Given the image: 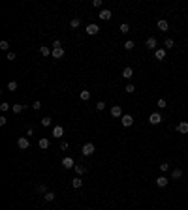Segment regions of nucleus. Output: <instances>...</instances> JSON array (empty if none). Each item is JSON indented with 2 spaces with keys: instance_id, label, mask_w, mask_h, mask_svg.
I'll use <instances>...</instances> for the list:
<instances>
[{
  "instance_id": "f257e3e1",
  "label": "nucleus",
  "mask_w": 188,
  "mask_h": 210,
  "mask_svg": "<svg viewBox=\"0 0 188 210\" xmlns=\"http://www.w3.org/2000/svg\"><path fill=\"white\" fill-rule=\"evenodd\" d=\"M51 56H53V58H57V60L64 56V49H62V43H60L58 39H57V41L53 43V53H51Z\"/></svg>"
},
{
  "instance_id": "f03ea898",
  "label": "nucleus",
  "mask_w": 188,
  "mask_h": 210,
  "mask_svg": "<svg viewBox=\"0 0 188 210\" xmlns=\"http://www.w3.org/2000/svg\"><path fill=\"white\" fill-rule=\"evenodd\" d=\"M17 146H19V150H28L30 148V141L27 137H19L17 139Z\"/></svg>"
},
{
  "instance_id": "7ed1b4c3",
  "label": "nucleus",
  "mask_w": 188,
  "mask_h": 210,
  "mask_svg": "<svg viewBox=\"0 0 188 210\" xmlns=\"http://www.w3.org/2000/svg\"><path fill=\"white\" fill-rule=\"evenodd\" d=\"M94 150H96V148H94V145H92V143H87V145H83L81 154H83V156H92Z\"/></svg>"
},
{
  "instance_id": "20e7f679",
  "label": "nucleus",
  "mask_w": 188,
  "mask_h": 210,
  "mask_svg": "<svg viewBox=\"0 0 188 210\" xmlns=\"http://www.w3.org/2000/svg\"><path fill=\"white\" fill-rule=\"evenodd\" d=\"M145 45H147V49H151V51H156L158 47V39L154 38V36H151V38H147V41H145Z\"/></svg>"
},
{
  "instance_id": "39448f33",
  "label": "nucleus",
  "mask_w": 188,
  "mask_h": 210,
  "mask_svg": "<svg viewBox=\"0 0 188 210\" xmlns=\"http://www.w3.org/2000/svg\"><path fill=\"white\" fill-rule=\"evenodd\" d=\"M122 107L121 105H113L111 107V116H115V118H122Z\"/></svg>"
},
{
  "instance_id": "423d86ee",
  "label": "nucleus",
  "mask_w": 188,
  "mask_h": 210,
  "mask_svg": "<svg viewBox=\"0 0 188 210\" xmlns=\"http://www.w3.org/2000/svg\"><path fill=\"white\" fill-rule=\"evenodd\" d=\"M98 32H100V27H98V25H94V23L87 25V34H88V36H96Z\"/></svg>"
},
{
  "instance_id": "0eeeda50",
  "label": "nucleus",
  "mask_w": 188,
  "mask_h": 210,
  "mask_svg": "<svg viewBox=\"0 0 188 210\" xmlns=\"http://www.w3.org/2000/svg\"><path fill=\"white\" fill-rule=\"evenodd\" d=\"M149 122H151L152 126H158V124L162 122V114H160V113H152V114L149 116Z\"/></svg>"
},
{
  "instance_id": "6e6552de",
  "label": "nucleus",
  "mask_w": 188,
  "mask_h": 210,
  "mask_svg": "<svg viewBox=\"0 0 188 210\" xmlns=\"http://www.w3.org/2000/svg\"><path fill=\"white\" fill-rule=\"evenodd\" d=\"M121 122H122V126H124V128H130V126L134 124V116H132V114H122Z\"/></svg>"
},
{
  "instance_id": "1a4fd4ad",
  "label": "nucleus",
  "mask_w": 188,
  "mask_h": 210,
  "mask_svg": "<svg viewBox=\"0 0 188 210\" xmlns=\"http://www.w3.org/2000/svg\"><path fill=\"white\" fill-rule=\"evenodd\" d=\"M156 27H158V30H162V32H168V30H169V23H168L166 19H160V21L156 23Z\"/></svg>"
},
{
  "instance_id": "9d476101",
  "label": "nucleus",
  "mask_w": 188,
  "mask_h": 210,
  "mask_svg": "<svg viewBox=\"0 0 188 210\" xmlns=\"http://www.w3.org/2000/svg\"><path fill=\"white\" fill-rule=\"evenodd\" d=\"M62 167H64V169H74V167H75L74 158H64V159H62Z\"/></svg>"
},
{
  "instance_id": "9b49d317",
  "label": "nucleus",
  "mask_w": 188,
  "mask_h": 210,
  "mask_svg": "<svg viewBox=\"0 0 188 210\" xmlns=\"http://www.w3.org/2000/svg\"><path fill=\"white\" fill-rule=\"evenodd\" d=\"M168 184H169V178H168V176H164V175H162V176L156 178V186H158V188H166Z\"/></svg>"
},
{
  "instance_id": "f8f14e48",
  "label": "nucleus",
  "mask_w": 188,
  "mask_h": 210,
  "mask_svg": "<svg viewBox=\"0 0 188 210\" xmlns=\"http://www.w3.org/2000/svg\"><path fill=\"white\" fill-rule=\"evenodd\" d=\"M51 135H53L55 139H60V137L64 135V128H62V126H55L53 131H51Z\"/></svg>"
},
{
  "instance_id": "ddd939ff",
  "label": "nucleus",
  "mask_w": 188,
  "mask_h": 210,
  "mask_svg": "<svg viewBox=\"0 0 188 210\" xmlns=\"http://www.w3.org/2000/svg\"><path fill=\"white\" fill-rule=\"evenodd\" d=\"M177 131L182 133V135H186V133H188V122H186V120L179 122V124H177Z\"/></svg>"
},
{
  "instance_id": "4468645a",
  "label": "nucleus",
  "mask_w": 188,
  "mask_h": 210,
  "mask_svg": "<svg viewBox=\"0 0 188 210\" xmlns=\"http://www.w3.org/2000/svg\"><path fill=\"white\" fill-rule=\"evenodd\" d=\"M166 55H168V51L164 49V47H158V49L154 51V56H156V60H164V58H166Z\"/></svg>"
},
{
  "instance_id": "2eb2a0df",
  "label": "nucleus",
  "mask_w": 188,
  "mask_h": 210,
  "mask_svg": "<svg viewBox=\"0 0 188 210\" xmlns=\"http://www.w3.org/2000/svg\"><path fill=\"white\" fill-rule=\"evenodd\" d=\"M98 17H100V19H102V21H109V19H111V17H113V13H111V11H109V10H102V11H100V13H98Z\"/></svg>"
},
{
  "instance_id": "dca6fc26",
  "label": "nucleus",
  "mask_w": 188,
  "mask_h": 210,
  "mask_svg": "<svg viewBox=\"0 0 188 210\" xmlns=\"http://www.w3.org/2000/svg\"><path fill=\"white\" fill-rule=\"evenodd\" d=\"M122 77H124V79H132V77H134V69H132L130 66H126V68L122 69Z\"/></svg>"
},
{
  "instance_id": "f3484780",
  "label": "nucleus",
  "mask_w": 188,
  "mask_h": 210,
  "mask_svg": "<svg viewBox=\"0 0 188 210\" xmlns=\"http://www.w3.org/2000/svg\"><path fill=\"white\" fill-rule=\"evenodd\" d=\"M171 178H173V180H179V178H182V169L175 167V169L171 171Z\"/></svg>"
},
{
  "instance_id": "a211bd4d",
  "label": "nucleus",
  "mask_w": 188,
  "mask_h": 210,
  "mask_svg": "<svg viewBox=\"0 0 188 210\" xmlns=\"http://www.w3.org/2000/svg\"><path fill=\"white\" fill-rule=\"evenodd\" d=\"M38 146H40L41 150H45V148H49V139H45V137H41L40 141H38Z\"/></svg>"
},
{
  "instance_id": "6ab92c4d",
  "label": "nucleus",
  "mask_w": 188,
  "mask_h": 210,
  "mask_svg": "<svg viewBox=\"0 0 188 210\" xmlns=\"http://www.w3.org/2000/svg\"><path fill=\"white\" fill-rule=\"evenodd\" d=\"M81 186H83V180H81L79 176H75V178L72 180V188H75V190H79V188H81Z\"/></svg>"
},
{
  "instance_id": "aec40b11",
  "label": "nucleus",
  "mask_w": 188,
  "mask_h": 210,
  "mask_svg": "<svg viewBox=\"0 0 188 210\" xmlns=\"http://www.w3.org/2000/svg\"><path fill=\"white\" fill-rule=\"evenodd\" d=\"M173 47H175V41H173L171 38H168L166 41H164V49H166V51H168V49H173Z\"/></svg>"
},
{
  "instance_id": "412c9836",
  "label": "nucleus",
  "mask_w": 188,
  "mask_h": 210,
  "mask_svg": "<svg viewBox=\"0 0 188 210\" xmlns=\"http://www.w3.org/2000/svg\"><path fill=\"white\" fill-rule=\"evenodd\" d=\"M23 109H25V105H21V103H13L11 105V113H15V114H19Z\"/></svg>"
},
{
  "instance_id": "4be33fe9",
  "label": "nucleus",
  "mask_w": 188,
  "mask_h": 210,
  "mask_svg": "<svg viewBox=\"0 0 188 210\" xmlns=\"http://www.w3.org/2000/svg\"><path fill=\"white\" fill-rule=\"evenodd\" d=\"M40 53H41V56H49V55L53 53V49H49V47H45V45H41V47H40Z\"/></svg>"
},
{
  "instance_id": "5701e85b",
  "label": "nucleus",
  "mask_w": 188,
  "mask_h": 210,
  "mask_svg": "<svg viewBox=\"0 0 188 210\" xmlns=\"http://www.w3.org/2000/svg\"><path fill=\"white\" fill-rule=\"evenodd\" d=\"M79 98H81L83 101H88V100H90V90H81Z\"/></svg>"
},
{
  "instance_id": "b1692460",
  "label": "nucleus",
  "mask_w": 188,
  "mask_h": 210,
  "mask_svg": "<svg viewBox=\"0 0 188 210\" xmlns=\"http://www.w3.org/2000/svg\"><path fill=\"white\" fill-rule=\"evenodd\" d=\"M79 25H81V19L79 17H74L72 21H70V27H72V28H79Z\"/></svg>"
},
{
  "instance_id": "393cba45",
  "label": "nucleus",
  "mask_w": 188,
  "mask_h": 210,
  "mask_svg": "<svg viewBox=\"0 0 188 210\" xmlns=\"http://www.w3.org/2000/svg\"><path fill=\"white\" fill-rule=\"evenodd\" d=\"M36 191H38V193H43V195H45V193L49 191V190H47V186H45V184H38V186H36Z\"/></svg>"
},
{
  "instance_id": "a878e982",
  "label": "nucleus",
  "mask_w": 188,
  "mask_h": 210,
  "mask_svg": "<svg viewBox=\"0 0 188 210\" xmlns=\"http://www.w3.org/2000/svg\"><path fill=\"white\" fill-rule=\"evenodd\" d=\"M55 197H57V193H55V191H47V193L43 195V199H45V201H49V203H51V201H55Z\"/></svg>"
},
{
  "instance_id": "bb28decb",
  "label": "nucleus",
  "mask_w": 188,
  "mask_h": 210,
  "mask_svg": "<svg viewBox=\"0 0 188 210\" xmlns=\"http://www.w3.org/2000/svg\"><path fill=\"white\" fill-rule=\"evenodd\" d=\"M134 47H135V43H134L132 39H128V41H124V49H126V51H132Z\"/></svg>"
},
{
  "instance_id": "cd10ccee",
  "label": "nucleus",
  "mask_w": 188,
  "mask_h": 210,
  "mask_svg": "<svg viewBox=\"0 0 188 210\" xmlns=\"http://www.w3.org/2000/svg\"><path fill=\"white\" fill-rule=\"evenodd\" d=\"M74 169H75L77 175H85V173H87V167H85V165H75Z\"/></svg>"
},
{
  "instance_id": "c85d7f7f",
  "label": "nucleus",
  "mask_w": 188,
  "mask_h": 210,
  "mask_svg": "<svg viewBox=\"0 0 188 210\" xmlns=\"http://www.w3.org/2000/svg\"><path fill=\"white\" fill-rule=\"evenodd\" d=\"M156 107H158V109H166V107H168V103H166V100H164V98H160V100L156 101Z\"/></svg>"
},
{
  "instance_id": "c756f323",
  "label": "nucleus",
  "mask_w": 188,
  "mask_h": 210,
  "mask_svg": "<svg viewBox=\"0 0 188 210\" xmlns=\"http://www.w3.org/2000/svg\"><path fill=\"white\" fill-rule=\"evenodd\" d=\"M122 34H128L130 32V25H128V23H122V25H121V28H119Z\"/></svg>"
},
{
  "instance_id": "7c9ffc66",
  "label": "nucleus",
  "mask_w": 188,
  "mask_h": 210,
  "mask_svg": "<svg viewBox=\"0 0 188 210\" xmlns=\"http://www.w3.org/2000/svg\"><path fill=\"white\" fill-rule=\"evenodd\" d=\"M8 90H10V92H15V90H17V81H10V83H8Z\"/></svg>"
},
{
  "instance_id": "2f4dec72",
  "label": "nucleus",
  "mask_w": 188,
  "mask_h": 210,
  "mask_svg": "<svg viewBox=\"0 0 188 210\" xmlns=\"http://www.w3.org/2000/svg\"><path fill=\"white\" fill-rule=\"evenodd\" d=\"M10 109H11V105H10L8 101H4L2 105H0V111H2V113H6V111H10Z\"/></svg>"
},
{
  "instance_id": "473e14b6",
  "label": "nucleus",
  "mask_w": 188,
  "mask_h": 210,
  "mask_svg": "<svg viewBox=\"0 0 188 210\" xmlns=\"http://www.w3.org/2000/svg\"><path fill=\"white\" fill-rule=\"evenodd\" d=\"M158 167H160V171H162V173H166V171H169V163H166V161H164L162 165H158Z\"/></svg>"
},
{
  "instance_id": "72a5a7b5",
  "label": "nucleus",
  "mask_w": 188,
  "mask_h": 210,
  "mask_svg": "<svg viewBox=\"0 0 188 210\" xmlns=\"http://www.w3.org/2000/svg\"><path fill=\"white\" fill-rule=\"evenodd\" d=\"M0 49H2V51H8L10 49V43L4 39V41H0Z\"/></svg>"
},
{
  "instance_id": "f704fd0d",
  "label": "nucleus",
  "mask_w": 188,
  "mask_h": 210,
  "mask_svg": "<svg viewBox=\"0 0 188 210\" xmlns=\"http://www.w3.org/2000/svg\"><path fill=\"white\" fill-rule=\"evenodd\" d=\"M124 90L128 92V94H134V92H135V86H134V84L130 83V84H126V88H124Z\"/></svg>"
},
{
  "instance_id": "c9c22d12",
  "label": "nucleus",
  "mask_w": 188,
  "mask_h": 210,
  "mask_svg": "<svg viewBox=\"0 0 188 210\" xmlns=\"http://www.w3.org/2000/svg\"><path fill=\"white\" fill-rule=\"evenodd\" d=\"M41 126H51V118H49V116H45V118H41Z\"/></svg>"
},
{
  "instance_id": "e433bc0d",
  "label": "nucleus",
  "mask_w": 188,
  "mask_h": 210,
  "mask_svg": "<svg viewBox=\"0 0 188 210\" xmlns=\"http://www.w3.org/2000/svg\"><path fill=\"white\" fill-rule=\"evenodd\" d=\"M32 109H34V111H40V109H41V101H38V100H36V101L32 103Z\"/></svg>"
},
{
  "instance_id": "4c0bfd02",
  "label": "nucleus",
  "mask_w": 188,
  "mask_h": 210,
  "mask_svg": "<svg viewBox=\"0 0 188 210\" xmlns=\"http://www.w3.org/2000/svg\"><path fill=\"white\" fill-rule=\"evenodd\" d=\"M104 109H105V103L104 101H98L96 103V111H104Z\"/></svg>"
},
{
  "instance_id": "58836bf2",
  "label": "nucleus",
  "mask_w": 188,
  "mask_h": 210,
  "mask_svg": "<svg viewBox=\"0 0 188 210\" xmlns=\"http://www.w3.org/2000/svg\"><path fill=\"white\" fill-rule=\"evenodd\" d=\"M6 124H8V118L2 114V116H0V126H6Z\"/></svg>"
},
{
  "instance_id": "ea45409f",
  "label": "nucleus",
  "mask_w": 188,
  "mask_h": 210,
  "mask_svg": "<svg viewBox=\"0 0 188 210\" xmlns=\"http://www.w3.org/2000/svg\"><path fill=\"white\" fill-rule=\"evenodd\" d=\"M92 6H94V8H102V0H94Z\"/></svg>"
},
{
  "instance_id": "a19ab883",
  "label": "nucleus",
  "mask_w": 188,
  "mask_h": 210,
  "mask_svg": "<svg viewBox=\"0 0 188 210\" xmlns=\"http://www.w3.org/2000/svg\"><path fill=\"white\" fill-rule=\"evenodd\" d=\"M8 60H15V53L10 51V53H8Z\"/></svg>"
},
{
  "instance_id": "79ce46f5",
  "label": "nucleus",
  "mask_w": 188,
  "mask_h": 210,
  "mask_svg": "<svg viewBox=\"0 0 188 210\" xmlns=\"http://www.w3.org/2000/svg\"><path fill=\"white\" fill-rule=\"evenodd\" d=\"M66 148H68V143H66V141H62V143H60V150H66Z\"/></svg>"
},
{
  "instance_id": "37998d69",
  "label": "nucleus",
  "mask_w": 188,
  "mask_h": 210,
  "mask_svg": "<svg viewBox=\"0 0 188 210\" xmlns=\"http://www.w3.org/2000/svg\"><path fill=\"white\" fill-rule=\"evenodd\" d=\"M87 210H88V208H87Z\"/></svg>"
}]
</instances>
